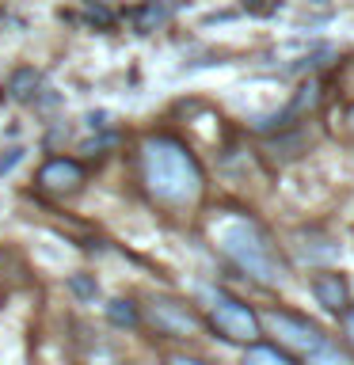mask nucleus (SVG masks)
Instances as JSON below:
<instances>
[{
	"instance_id": "f3484780",
	"label": "nucleus",
	"mask_w": 354,
	"mask_h": 365,
	"mask_svg": "<svg viewBox=\"0 0 354 365\" xmlns=\"http://www.w3.org/2000/svg\"><path fill=\"white\" fill-rule=\"evenodd\" d=\"M168 365H206V361H194V358H171Z\"/></svg>"
},
{
	"instance_id": "f03ea898",
	"label": "nucleus",
	"mask_w": 354,
	"mask_h": 365,
	"mask_svg": "<svg viewBox=\"0 0 354 365\" xmlns=\"http://www.w3.org/2000/svg\"><path fill=\"white\" fill-rule=\"evenodd\" d=\"M217 247H221V255L233 262L240 274H248V278H256L263 285H278L285 278V262L282 255L274 251L270 236L263 232L256 221H248V217H228V221L217 225Z\"/></svg>"
},
{
	"instance_id": "9b49d317",
	"label": "nucleus",
	"mask_w": 354,
	"mask_h": 365,
	"mask_svg": "<svg viewBox=\"0 0 354 365\" xmlns=\"http://www.w3.org/2000/svg\"><path fill=\"white\" fill-rule=\"evenodd\" d=\"M107 316H111V324H118V327H133L137 324V308H133V301H111L107 304Z\"/></svg>"
},
{
	"instance_id": "423d86ee",
	"label": "nucleus",
	"mask_w": 354,
	"mask_h": 365,
	"mask_svg": "<svg viewBox=\"0 0 354 365\" xmlns=\"http://www.w3.org/2000/svg\"><path fill=\"white\" fill-rule=\"evenodd\" d=\"M84 168L76 164V160H69V156H54V160H46L42 171H39V187L46 194H57V198H69V194H76L80 187H84Z\"/></svg>"
},
{
	"instance_id": "6e6552de",
	"label": "nucleus",
	"mask_w": 354,
	"mask_h": 365,
	"mask_svg": "<svg viewBox=\"0 0 354 365\" xmlns=\"http://www.w3.org/2000/svg\"><path fill=\"white\" fill-rule=\"evenodd\" d=\"M168 16H171L168 0H141V4L130 11V27H133L137 34H148V31L164 27Z\"/></svg>"
},
{
	"instance_id": "9d476101",
	"label": "nucleus",
	"mask_w": 354,
	"mask_h": 365,
	"mask_svg": "<svg viewBox=\"0 0 354 365\" xmlns=\"http://www.w3.org/2000/svg\"><path fill=\"white\" fill-rule=\"evenodd\" d=\"M244 365H297L293 358H285L278 346H251Z\"/></svg>"
},
{
	"instance_id": "7ed1b4c3",
	"label": "nucleus",
	"mask_w": 354,
	"mask_h": 365,
	"mask_svg": "<svg viewBox=\"0 0 354 365\" xmlns=\"http://www.w3.org/2000/svg\"><path fill=\"white\" fill-rule=\"evenodd\" d=\"M206 301H210V324L217 327V335H225L233 342H256L259 339V316L244 301H236L225 289H206Z\"/></svg>"
},
{
	"instance_id": "f257e3e1",
	"label": "nucleus",
	"mask_w": 354,
	"mask_h": 365,
	"mask_svg": "<svg viewBox=\"0 0 354 365\" xmlns=\"http://www.w3.org/2000/svg\"><path fill=\"white\" fill-rule=\"evenodd\" d=\"M141 182L148 198L168 210H187L202 198V168L183 141L168 133H153L141 141Z\"/></svg>"
},
{
	"instance_id": "ddd939ff",
	"label": "nucleus",
	"mask_w": 354,
	"mask_h": 365,
	"mask_svg": "<svg viewBox=\"0 0 354 365\" xmlns=\"http://www.w3.org/2000/svg\"><path fill=\"white\" fill-rule=\"evenodd\" d=\"M313 365H354V358H350V354H343V350H335V346L328 342L324 350L313 354Z\"/></svg>"
},
{
	"instance_id": "0eeeda50",
	"label": "nucleus",
	"mask_w": 354,
	"mask_h": 365,
	"mask_svg": "<svg viewBox=\"0 0 354 365\" xmlns=\"http://www.w3.org/2000/svg\"><path fill=\"white\" fill-rule=\"evenodd\" d=\"M313 293L324 308H331V312H343V308L350 304V289H347V282H343V274H335V270H320L313 278Z\"/></svg>"
},
{
	"instance_id": "20e7f679",
	"label": "nucleus",
	"mask_w": 354,
	"mask_h": 365,
	"mask_svg": "<svg viewBox=\"0 0 354 365\" xmlns=\"http://www.w3.org/2000/svg\"><path fill=\"white\" fill-rule=\"evenodd\" d=\"M263 324H267V331L274 339L282 342V346H290L293 354H308L313 358L316 350H324L328 346V335L320 331L313 319H305V316H293V312H267L263 316Z\"/></svg>"
},
{
	"instance_id": "dca6fc26",
	"label": "nucleus",
	"mask_w": 354,
	"mask_h": 365,
	"mask_svg": "<svg viewBox=\"0 0 354 365\" xmlns=\"http://www.w3.org/2000/svg\"><path fill=\"white\" fill-rule=\"evenodd\" d=\"M343 327H347V339H350V346H354V312H347V319H343Z\"/></svg>"
},
{
	"instance_id": "2eb2a0df",
	"label": "nucleus",
	"mask_w": 354,
	"mask_h": 365,
	"mask_svg": "<svg viewBox=\"0 0 354 365\" xmlns=\"http://www.w3.org/2000/svg\"><path fill=\"white\" fill-rule=\"evenodd\" d=\"M244 8H248V11H263V16H270V11H278V4H259V0H248Z\"/></svg>"
},
{
	"instance_id": "4468645a",
	"label": "nucleus",
	"mask_w": 354,
	"mask_h": 365,
	"mask_svg": "<svg viewBox=\"0 0 354 365\" xmlns=\"http://www.w3.org/2000/svg\"><path fill=\"white\" fill-rule=\"evenodd\" d=\"M19 160H23V148H8V153L0 156V175H4V171H11Z\"/></svg>"
},
{
	"instance_id": "a211bd4d",
	"label": "nucleus",
	"mask_w": 354,
	"mask_h": 365,
	"mask_svg": "<svg viewBox=\"0 0 354 365\" xmlns=\"http://www.w3.org/2000/svg\"><path fill=\"white\" fill-rule=\"evenodd\" d=\"M347 122H350V130H354V107H350V114H347Z\"/></svg>"
},
{
	"instance_id": "f8f14e48",
	"label": "nucleus",
	"mask_w": 354,
	"mask_h": 365,
	"mask_svg": "<svg viewBox=\"0 0 354 365\" xmlns=\"http://www.w3.org/2000/svg\"><path fill=\"white\" fill-rule=\"evenodd\" d=\"M69 289H73L80 301H96L99 285H96V278H88V274H73V278H69Z\"/></svg>"
},
{
	"instance_id": "1a4fd4ad",
	"label": "nucleus",
	"mask_w": 354,
	"mask_h": 365,
	"mask_svg": "<svg viewBox=\"0 0 354 365\" xmlns=\"http://www.w3.org/2000/svg\"><path fill=\"white\" fill-rule=\"evenodd\" d=\"M39 84H42L39 68L23 65V68H16V73L8 76V96H11V99H19V103H31L34 96H39Z\"/></svg>"
},
{
	"instance_id": "39448f33",
	"label": "nucleus",
	"mask_w": 354,
	"mask_h": 365,
	"mask_svg": "<svg viewBox=\"0 0 354 365\" xmlns=\"http://www.w3.org/2000/svg\"><path fill=\"white\" fill-rule=\"evenodd\" d=\"M148 324H153L160 335H171V339H191L202 331V319L183 301H168V297L148 301Z\"/></svg>"
}]
</instances>
